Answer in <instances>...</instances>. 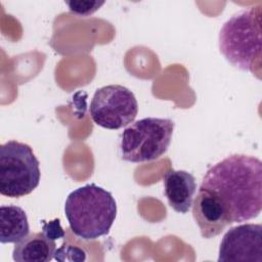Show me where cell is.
Segmentation results:
<instances>
[{
    "instance_id": "8",
    "label": "cell",
    "mask_w": 262,
    "mask_h": 262,
    "mask_svg": "<svg viewBox=\"0 0 262 262\" xmlns=\"http://www.w3.org/2000/svg\"><path fill=\"white\" fill-rule=\"evenodd\" d=\"M191 207L192 216L201 235L205 238L219 235L227 225H230L224 206L211 190L205 187L200 186Z\"/></svg>"
},
{
    "instance_id": "2",
    "label": "cell",
    "mask_w": 262,
    "mask_h": 262,
    "mask_svg": "<svg viewBox=\"0 0 262 262\" xmlns=\"http://www.w3.org/2000/svg\"><path fill=\"white\" fill-rule=\"evenodd\" d=\"M64 214L75 235L92 241L110 232L117 216V203L110 191L90 183L68 195Z\"/></svg>"
},
{
    "instance_id": "9",
    "label": "cell",
    "mask_w": 262,
    "mask_h": 262,
    "mask_svg": "<svg viewBox=\"0 0 262 262\" xmlns=\"http://www.w3.org/2000/svg\"><path fill=\"white\" fill-rule=\"evenodd\" d=\"M163 182L169 206L178 213H187L191 208L196 190L193 175L184 170L170 169L164 174Z\"/></svg>"
},
{
    "instance_id": "5",
    "label": "cell",
    "mask_w": 262,
    "mask_h": 262,
    "mask_svg": "<svg viewBox=\"0 0 262 262\" xmlns=\"http://www.w3.org/2000/svg\"><path fill=\"white\" fill-rule=\"evenodd\" d=\"M41 178L40 163L32 147L8 140L0 146V193L8 198L30 194Z\"/></svg>"
},
{
    "instance_id": "12",
    "label": "cell",
    "mask_w": 262,
    "mask_h": 262,
    "mask_svg": "<svg viewBox=\"0 0 262 262\" xmlns=\"http://www.w3.org/2000/svg\"><path fill=\"white\" fill-rule=\"evenodd\" d=\"M69 9L74 14L80 16H87L99 9L101 5L104 4L103 1H66Z\"/></svg>"
},
{
    "instance_id": "11",
    "label": "cell",
    "mask_w": 262,
    "mask_h": 262,
    "mask_svg": "<svg viewBox=\"0 0 262 262\" xmlns=\"http://www.w3.org/2000/svg\"><path fill=\"white\" fill-rule=\"evenodd\" d=\"M30 226L26 212L18 206L0 207V242L16 244L29 235Z\"/></svg>"
},
{
    "instance_id": "7",
    "label": "cell",
    "mask_w": 262,
    "mask_h": 262,
    "mask_svg": "<svg viewBox=\"0 0 262 262\" xmlns=\"http://www.w3.org/2000/svg\"><path fill=\"white\" fill-rule=\"evenodd\" d=\"M219 262H262V225L247 223L231 227L219 247Z\"/></svg>"
},
{
    "instance_id": "13",
    "label": "cell",
    "mask_w": 262,
    "mask_h": 262,
    "mask_svg": "<svg viewBox=\"0 0 262 262\" xmlns=\"http://www.w3.org/2000/svg\"><path fill=\"white\" fill-rule=\"evenodd\" d=\"M43 231L49 235L53 239H57L59 237L64 236V231L62 230L60 226L59 219H54L50 222H45L43 221Z\"/></svg>"
},
{
    "instance_id": "4",
    "label": "cell",
    "mask_w": 262,
    "mask_h": 262,
    "mask_svg": "<svg viewBox=\"0 0 262 262\" xmlns=\"http://www.w3.org/2000/svg\"><path fill=\"white\" fill-rule=\"evenodd\" d=\"M174 126L171 119L154 117L143 118L132 123L121 134L122 160L143 163L159 159L170 146Z\"/></svg>"
},
{
    "instance_id": "6",
    "label": "cell",
    "mask_w": 262,
    "mask_h": 262,
    "mask_svg": "<svg viewBox=\"0 0 262 262\" xmlns=\"http://www.w3.org/2000/svg\"><path fill=\"white\" fill-rule=\"evenodd\" d=\"M138 113V102L127 87L112 84L98 88L91 99L92 121L105 129L118 130L131 124Z\"/></svg>"
},
{
    "instance_id": "1",
    "label": "cell",
    "mask_w": 262,
    "mask_h": 262,
    "mask_svg": "<svg viewBox=\"0 0 262 262\" xmlns=\"http://www.w3.org/2000/svg\"><path fill=\"white\" fill-rule=\"evenodd\" d=\"M202 187L224 206L230 225L256 218L262 209V163L248 155H231L212 166Z\"/></svg>"
},
{
    "instance_id": "10",
    "label": "cell",
    "mask_w": 262,
    "mask_h": 262,
    "mask_svg": "<svg viewBox=\"0 0 262 262\" xmlns=\"http://www.w3.org/2000/svg\"><path fill=\"white\" fill-rule=\"evenodd\" d=\"M55 239L42 232H33L15 244L12 258L17 262H48L55 257Z\"/></svg>"
},
{
    "instance_id": "3",
    "label": "cell",
    "mask_w": 262,
    "mask_h": 262,
    "mask_svg": "<svg viewBox=\"0 0 262 262\" xmlns=\"http://www.w3.org/2000/svg\"><path fill=\"white\" fill-rule=\"evenodd\" d=\"M218 45L221 54L233 67L260 74L261 5L241 10L227 19L219 32Z\"/></svg>"
}]
</instances>
